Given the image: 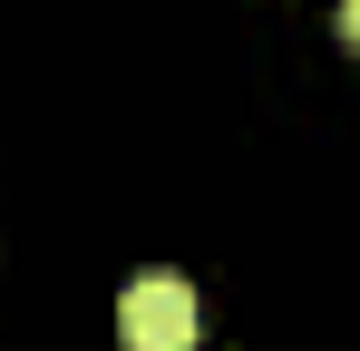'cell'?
I'll use <instances>...</instances> for the list:
<instances>
[{
  "label": "cell",
  "instance_id": "obj_1",
  "mask_svg": "<svg viewBox=\"0 0 360 351\" xmlns=\"http://www.w3.org/2000/svg\"><path fill=\"white\" fill-rule=\"evenodd\" d=\"M205 312H195V283L185 273H136L117 292V342L127 351H195Z\"/></svg>",
  "mask_w": 360,
  "mask_h": 351
}]
</instances>
